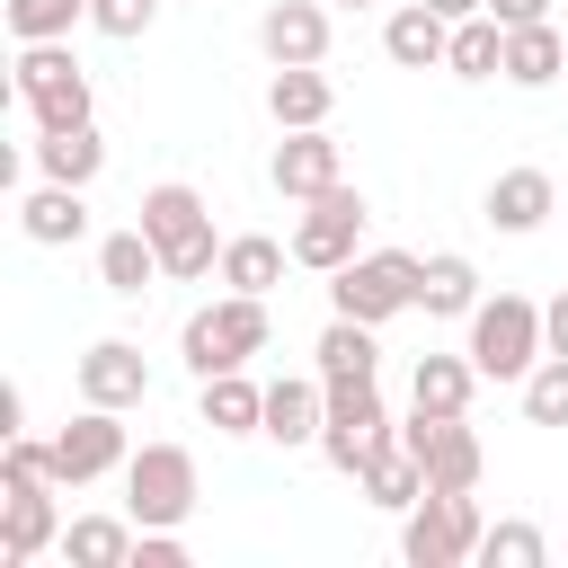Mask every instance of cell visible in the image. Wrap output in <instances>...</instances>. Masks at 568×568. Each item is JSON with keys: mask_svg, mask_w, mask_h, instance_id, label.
<instances>
[{"mask_svg": "<svg viewBox=\"0 0 568 568\" xmlns=\"http://www.w3.org/2000/svg\"><path fill=\"white\" fill-rule=\"evenodd\" d=\"M426 9H435V18H453V27H462V18H479V9H488V0H426Z\"/></svg>", "mask_w": 568, "mask_h": 568, "instance_id": "74e56055", "label": "cell"}, {"mask_svg": "<svg viewBox=\"0 0 568 568\" xmlns=\"http://www.w3.org/2000/svg\"><path fill=\"white\" fill-rule=\"evenodd\" d=\"M62 541L53 515V479H0V568H27L36 550Z\"/></svg>", "mask_w": 568, "mask_h": 568, "instance_id": "7c38bea8", "label": "cell"}, {"mask_svg": "<svg viewBox=\"0 0 568 568\" xmlns=\"http://www.w3.org/2000/svg\"><path fill=\"white\" fill-rule=\"evenodd\" d=\"M133 541H142L133 515H71L62 524V559L71 568H133Z\"/></svg>", "mask_w": 568, "mask_h": 568, "instance_id": "d4e9b609", "label": "cell"}, {"mask_svg": "<svg viewBox=\"0 0 568 568\" xmlns=\"http://www.w3.org/2000/svg\"><path fill=\"white\" fill-rule=\"evenodd\" d=\"M284 257L293 248H275L266 231H240V240H222V284L231 293H275L284 284Z\"/></svg>", "mask_w": 568, "mask_h": 568, "instance_id": "4dcf8cb0", "label": "cell"}, {"mask_svg": "<svg viewBox=\"0 0 568 568\" xmlns=\"http://www.w3.org/2000/svg\"><path fill=\"white\" fill-rule=\"evenodd\" d=\"M89 186H62V178H44V186H27L18 195V231L36 240V248H71V240H89V204H80Z\"/></svg>", "mask_w": 568, "mask_h": 568, "instance_id": "e0dca14e", "label": "cell"}, {"mask_svg": "<svg viewBox=\"0 0 568 568\" xmlns=\"http://www.w3.org/2000/svg\"><path fill=\"white\" fill-rule=\"evenodd\" d=\"M559 71H568V36H559L550 18L506 27V80H515V89H550Z\"/></svg>", "mask_w": 568, "mask_h": 568, "instance_id": "4316f807", "label": "cell"}, {"mask_svg": "<svg viewBox=\"0 0 568 568\" xmlns=\"http://www.w3.org/2000/svg\"><path fill=\"white\" fill-rule=\"evenodd\" d=\"M89 18V0H9V36L18 44H62Z\"/></svg>", "mask_w": 568, "mask_h": 568, "instance_id": "1f68e13d", "label": "cell"}, {"mask_svg": "<svg viewBox=\"0 0 568 568\" xmlns=\"http://www.w3.org/2000/svg\"><path fill=\"white\" fill-rule=\"evenodd\" d=\"M18 106L36 115V133L89 124V71L71 62V44H27L18 53Z\"/></svg>", "mask_w": 568, "mask_h": 568, "instance_id": "ba28073f", "label": "cell"}, {"mask_svg": "<svg viewBox=\"0 0 568 568\" xmlns=\"http://www.w3.org/2000/svg\"><path fill=\"white\" fill-rule=\"evenodd\" d=\"M355 488H364L382 515H408V506L426 497V462H417L408 444H390V453H373V462H364V479H355Z\"/></svg>", "mask_w": 568, "mask_h": 568, "instance_id": "f1b7e54d", "label": "cell"}, {"mask_svg": "<svg viewBox=\"0 0 568 568\" xmlns=\"http://www.w3.org/2000/svg\"><path fill=\"white\" fill-rule=\"evenodd\" d=\"M390 444H399V426H390V408H382V390H373V382L328 390V417H320V462H328V470L364 479V462H373V453H390Z\"/></svg>", "mask_w": 568, "mask_h": 568, "instance_id": "8992f818", "label": "cell"}, {"mask_svg": "<svg viewBox=\"0 0 568 568\" xmlns=\"http://www.w3.org/2000/svg\"><path fill=\"white\" fill-rule=\"evenodd\" d=\"M266 178H275V195H293V204H311V195H328L346 169H337V142H328V124H311V133H284L275 142V160H266Z\"/></svg>", "mask_w": 568, "mask_h": 568, "instance_id": "5bb4252c", "label": "cell"}, {"mask_svg": "<svg viewBox=\"0 0 568 568\" xmlns=\"http://www.w3.org/2000/svg\"><path fill=\"white\" fill-rule=\"evenodd\" d=\"M470 364H479V382H524L550 346H541V302H524V293H497V302H479L470 311V346H462Z\"/></svg>", "mask_w": 568, "mask_h": 568, "instance_id": "277c9868", "label": "cell"}, {"mask_svg": "<svg viewBox=\"0 0 568 568\" xmlns=\"http://www.w3.org/2000/svg\"><path fill=\"white\" fill-rule=\"evenodd\" d=\"M160 275H169V266H160V248H151V231H142V222H133V231H106V240H98V284H106L115 302H142V293H151Z\"/></svg>", "mask_w": 568, "mask_h": 568, "instance_id": "44dd1931", "label": "cell"}, {"mask_svg": "<svg viewBox=\"0 0 568 568\" xmlns=\"http://www.w3.org/2000/svg\"><path fill=\"white\" fill-rule=\"evenodd\" d=\"M320 417H328V382H302V373L266 382V435L275 444H320Z\"/></svg>", "mask_w": 568, "mask_h": 568, "instance_id": "484cf974", "label": "cell"}, {"mask_svg": "<svg viewBox=\"0 0 568 568\" xmlns=\"http://www.w3.org/2000/svg\"><path fill=\"white\" fill-rule=\"evenodd\" d=\"M364 222H373V204L337 178L328 195H311V204H302V222H293V257H302V266H320V275H337V266L355 257Z\"/></svg>", "mask_w": 568, "mask_h": 568, "instance_id": "9c48e42d", "label": "cell"}, {"mask_svg": "<svg viewBox=\"0 0 568 568\" xmlns=\"http://www.w3.org/2000/svg\"><path fill=\"white\" fill-rule=\"evenodd\" d=\"M151 18H160V0H89V27H98V36H115V44H133Z\"/></svg>", "mask_w": 568, "mask_h": 568, "instance_id": "e575fe53", "label": "cell"}, {"mask_svg": "<svg viewBox=\"0 0 568 568\" xmlns=\"http://www.w3.org/2000/svg\"><path fill=\"white\" fill-rule=\"evenodd\" d=\"M479 532H488V515L470 488H426L399 515V559L408 568H462V559H479Z\"/></svg>", "mask_w": 568, "mask_h": 568, "instance_id": "3957f363", "label": "cell"}, {"mask_svg": "<svg viewBox=\"0 0 568 568\" xmlns=\"http://www.w3.org/2000/svg\"><path fill=\"white\" fill-rule=\"evenodd\" d=\"M178 355H186L195 382H204V373H240L248 355H266V293H222V302H204V311L178 328Z\"/></svg>", "mask_w": 568, "mask_h": 568, "instance_id": "7a4b0ae2", "label": "cell"}, {"mask_svg": "<svg viewBox=\"0 0 568 568\" xmlns=\"http://www.w3.org/2000/svg\"><path fill=\"white\" fill-rule=\"evenodd\" d=\"M444 71H453V80H506V27H497L488 9H479V18H462V27H453Z\"/></svg>", "mask_w": 568, "mask_h": 568, "instance_id": "f546056e", "label": "cell"}, {"mask_svg": "<svg viewBox=\"0 0 568 568\" xmlns=\"http://www.w3.org/2000/svg\"><path fill=\"white\" fill-rule=\"evenodd\" d=\"M399 444L426 462V488H479V435L462 426V417H426V408H408V426H399Z\"/></svg>", "mask_w": 568, "mask_h": 568, "instance_id": "8fae6325", "label": "cell"}, {"mask_svg": "<svg viewBox=\"0 0 568 568\" xmlns=\"http://www.w3.org/2000/svg\"><path fill=\"white\" fill-rule=\"evenodd\" d=\"M124 515L151 532V524H186L195 515V453L186 444H142L124 462Z\"/></svg>", "mask_w": 568, "mask_h": 568, "instance_id": "52a82bcc", "label": "cell"}, {"mask_svg": "<svg viewBox=\"0 0 568 568\" xmlns=\"http://www.w3.org/2000/svg\"><path fill=\"white\" fill-rule=\"evenodd\" d=\"M142 231H151V248H160V266H169L178 284L222 275V240H213V213H204V195H195V186L160 178V186L142 195Z\"/></svg>", "mask_w": 568, "mask_h": 568, "instance_id": "6da1fadb", "label": "cell"}, {"mask_svg": "<svg viewBox=\"0 0 568 568\" xmlns=\"http://www.w3.org/2000/svg\"><path fill=\"white\" fill-rule=\"evenodd\" d=\"M71 382H80L89 408H142V399H151V364H142L133 337H98V346L71 364Z\"/></svg>", "mask_w": 568, "mask_h": 568, "instance_id": "4fadbf2b", "label": "cell"}, {"mask_svg": "<svg viewBox=\"0 0 568 568\" xmlns=\"http://www.w3.org/2000/svg\"><path fill=\"white\" fill-rule=\"evenodd\" d=\"M524 417L532 426H568V355H541L524 373Z\"/></svg>", "mask_w": 568, "mask_h": 568, "instance_id": "836d02e7", "label": "cell"}, {"mask_svg": "<svg viewBox=\"0 0 568 568\" xmlns=\"http://www.w3.org/2000/svg\"><path fill=\"white\" fill-rule=\"evenodd\" d=\"M328 106H337V89H328V71H320V62H284V71L266 80V115H275L284 133L328 124Z\"/></svg>", "mask_w": 568, "mask_h": 568, "instance_id": "ffe728a7", "label": "cell"}, {"mask_svg": "<svg viewBox=\"0 0 568 568\" xmlns=\"http://www.w3.org/2000/svg\"><path fill=\"white\" fill-rule=\"evenodd\" d=\"M36 169H44V178H62V186H89V178L106 169L98 124H53V133H36Z\"/></svg>", "mask_w": 568, "mask_h": 568, "instance_id": "83f0119b", "label": "cell"}, {"mask_svg": "<svg viewBox=\"0 0 568 568\" xmlns=\"http://www.w3.org/2000/svg\"><path fill=\"white\" fill-rule=\"evenodd\" d=\"M124 462H133L124 408H89V399H80V417L53 435V479H62V488H89V479H106V470H124Z\"/></svg>", "mask_w": 568, "mask_h": 568, "instance_id": "30bf717a", "label": "cell"}, {"mask_svg": "<svg viewBox=\"0 0 568 568\" xmlns=\"http://www.w3.org/2000/svg\"><path fill=\"white\" fill-rule=\"evenodd\" d=\"M470 390H479V364L470 355H417L408 364V408H426V417H462Z\"/></svg>", "mask_w": 568, "mask_h": 568, "instance_id": "cb8c5ba5", "label": "cell"}, {"mask_svg": "<svg viewBox=\"0 0 568 568\" xmlns=\"http://www.w3.org/2000/svg\"><path fill=\"white\" fill-rule=\"evenodd\" d=\"M195 417H204L213 435H266V390L248 382V364H240V373H204V382H195Z\"/></svg>", "mask_w": 568, "mask_h": 568, "instance_id": "ac0fdd59", "label": "cell"}, {"mask_svg": "<svg viewBox=\"0 0 568 568\" xmlns=\"http://www.w3.org/2000/svg\"><path fill=\"white\" fill-rule=\"evenodd\" d=\"M479 559H488V568H541L550 541H541V524H515V515H506V524L479 532Z\"/></svg>", "mask_w": 568, "mask_h": 568, "instance_id": "d6a6232c", "label": "cell"}, {"mask_svg": "<svg viewBox=\"0 0 568 568\" xmlns=\"http://www.w3.org/2000/svg\"><path fill=\"white\" fill-rule=\"evenodd\" d=\"M417 266H426V257H408V248H364V257H346V266L328 275V311L382 328V320L417 311Z\"/></svg>", "mask_w": 568, "mask_h": 568, "instance_id": "5b68a950", "label": "cell"}, {"mask_svg": "<svg viewBox=\"0 0 568 568\" xmlns=\"http://www.w3.org/2000/svg\"><path fill=\"white\" fill-rule=\"evenodd\" d=\"M488 18L497 27H532V18H550V0H488Z\"/></svg>", "mask_w": 568, "mask_h": 568, "instance_id": "d590c367", "label": "cell"}, {"mask_svg": "<svg viewBox=\"0 0 568 568\" xmlns=\"http://www.w3.org/2000/svg\"><path fill=\"white\" fill-rule=\"evenodd\" d=\"M488 231H506V240H524V231H541L550 213H559V186H550V169H497L488 178Z\"/></svg>", "mask_w": 568, "mask_h": 568, "instance_id": "9a60e30c", "label": "cell"}, {"mask_svg": "<svg viewBox=\"0 0 568 568\" xmlns=\"http://www.w3.org/2000/svg\"><path fill=\"white\" fill-rule=\"evenodd\" d=\"M417 311H426V320H470V311H479V266H470L462 248H435V257L417 266Z\"/></svg>", "mask_w": 568, "mask_h": 568, "instance_id": "603a6c76", "label": "cell"}, {"mask_svg": "<svg viewBox=\"0 0 568 568\" xmlns=\"http://www.w3.org/2000/svg\"><path fill=\"white\" fill-rule=\"evenodd\" d=\"M382 53H390L399 71H444V53H453V18H435L426 0H408V9H390Z\"/></svg>", "mask_w": 568, "mask_h": 568, "instance_id": "d6986e66", "label": "cell"}, {"mask_svg": "<svg viewBox=\"0 0 568 568\" xmlns=\"http://www.w3.org/2000/svg\"><path fill=\"white\" fill-rule=\"evenodd\" d=\"M541 346H550V355H568V293L541 311Z\"/></svg>", "mask_w": 568, "mask_h": 568, "instance_id": "8d00e7d4", "label": "cell"}, {"mask_svg": "<svg viewBox=\"0 0 568 568\" xmlns=\"http://www.w3.org/2000/svg\"><path fill=\"white\" fill-rule=\"evenodd\" d=\"M337 9H364V0H337Z\"/></svg>", "mask_w": 568, "mask_h": 568, "instance_id": "f35d334b", "label": "cell"}, {"mask_svg": "<svg viewBox=\"0 0 568 568\" xmlns=\"http://www.w3.org/2000/svg\"><path fill=\"white\" fill-rule=\"evenodd\" d=\"M311 355H320V382H328V390H355V382H373V373H382L373 320H346V311L320 328V346H311Z\"/></svg>", "mask_w": 568, "mask_h": 568, "instance_id": "7402d4cb", "label": "cell"}, {"mask_svg": "<svg viewBox=\"0 0 568 568\" xmlns=\"http://www.w3.org/2000/svg\"><path fill=\"white\" fill-rule=\"evenodd\" d=\"M257 44H266L275 71H284V62H328V9H320V0H275V9L257 18Z\"/></svg>", "mask_w": 568, "mask_h": 568, "instance_id": "2e32d148", "label": "cell"}]
</instances>
